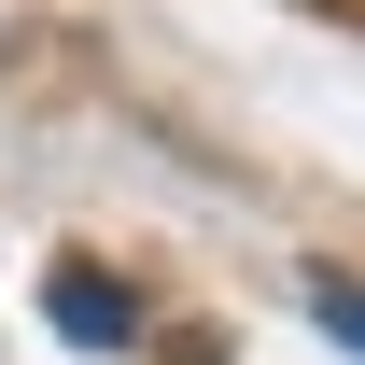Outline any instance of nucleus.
Wrapping results in <instances>:
<instances>
[{
	"instance_id": "nucleus-1",
	"label": "nucleus",
	"mask_w": 365,
	"mask_h": 365,
	"mask_svg": "<svg viewBox=\"0 0 365 365\" xmlns=\"http://www.w3.org/2000/svg\"><path fill=\"white\" fill-rule=\"evenodd\" d=\"M43 309H56V337H71V351H127V337H140V295H127L113 267H85V253H56Z\"/></svg>"
},
{
	"instance_id": "nucleus-2",
	"label": "nucleus",
	"mask_w": 365,
	"mask_h": 365,
	"mask_svg": "<svg viewBox=\"0 0 365 365\" xmlns=\"http://www.w3.org/2000/svg\"><path fill=\"white\" fill-rule=\"evenodd\" d=\"M309 323H323V337L365 365V281H351V267H323V281H309Z\"/></svg>"
}]
</instances>
